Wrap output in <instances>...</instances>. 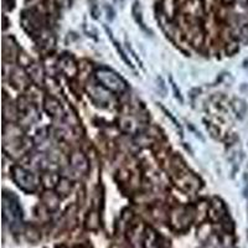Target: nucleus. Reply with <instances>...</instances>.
<instances>
[{
  "label": "nucleus",
  "mask_w": 248,
  "mask_h": 248,
  "mask_svg": "<svg viewBox=\"0 0 248 248\" xmlns=\"http://www.w3.org/2000/svg\"><path fill=\"white\" fill-rule=\"evenodd\" d=\"M161 109H163V110H164V112L167 113V116H168V117H169V118H170V119H171V121H172V123H174V124H175V127H176V128H179V130H180V133H183V129H181V127H180V124H179V123H178V122H176V119H175V118H174V117H172V116H171V113H170V112H168V110H167V109H165V108H164V107H161Z\"/></svg>",
  "instance_id": "423d86ee"
},
{
  "label": "nucleus",
  "mask_w": 248,
  "mask_h": 248,
  "mask_svg": "<svg viewBox=\"0 0 248 248\" xmlns=\"http://www.w3.org/2000/svg\"><path fill=\"white\" fill-rule=\"evenodd\" d=\"M3 212H4V220L9 225L14 227L19 226L21 223V207L17 198L13 192H5L3 196Z\"/></svg>",
  "instance_id": "f257e3e1"
},
{
  "label": "nucleus",
  "mask_w": 248,
  "mask_h": 248,
  "mask_svg": "<svg viewBox=\"0 0 248 248\" xmlns=\"http://www.w3.org/2000/svg\"><path fill=\"white\" fill-rule=\"evenodd\" d=\"M245 194L246 196L248 195V169L245 172Z\"/></svg>",
  "instance_id": "6e6552de"
},
{
  "label": "nucleus",
  "mask_w": 248,
  "mask_h": 248,
  "mask_svg": "<svg viewBox=\"0 0 248 248\" xmlns=\"http://www.w3.org/2000/svg\"><path fill=\"white\" fill-rule=\"evenodd\" d=\"M158 237L153 230L148 229L143 240V248H158Z\"/></svg>",
  "instance_id": "20e7f679"
},
{
  "label": "nucleus",
  "mask_w": 248,
  "mask_h": 248,
  "mask_svg": "<svg viewBox=\"0 0 248 248\" xmlns=\"http://www.w3.org/2000/svg\"><path fill=\"white\" fill-rule=\"evenodd\" d=\"M106 30H107V32H108V34H109V36L112 37V34H110V31H108V29H107V28H106ZM112 40H113V44H114V46H116L117 51H118V52H119V55H121L122 60H123V61L125 62V63H127V66H129L130 68H133V70H134V66L132 65V62H130V60L128 59V57H127V55H125V52H124V51L122 50V48H121V46H119V44L117 43L116 40L113 39V37H112Z\"/></svg>",
  "instance_id": "39448f33"
},
{
  "label": "nucleus",
  "mask_w": 248,
  "mask_h": 248,
  "mask_svg": "<svg viewBox=\"0 0 248 248\" xmlns=\"http://www.w3.org/2000/svg\"><path fill=\"white\" fill-rule=\"evenodd\" d=\"M171 86H172V90H174L175 97H176L178 99H180V102H183V97H181V94H180V91H178V88H176V85H175L172 81H171Z\"/></svg>",
  "instance_id": "0eeeda50"
},
{
  "label": "nucleus",
  "mask_w": 248,
  "mask_h": 248,
  "mask_svg": "<svg viewBox=\"0 0 248 248\" xmlns=\"http://www.w3.org/2000/svg\"><path fill=\"white\" fill-rule=\"evenodd\" d=\"M13 176H14L15 183L19 187L26 191H34L36 189V180L35 176L30 171L25 170L24 168L15 167L13 169Z\"/></svg>",
  "instance_id": "7ed1b4c3"
},
{
  "label": "nucleus",
  "mask_w": 248,
  "mask_h": 248,
  "mask_svg": "<svg viewBox=\"0 0 248 248\" xmlns=\"http://www.w3.org/2000/svg\"><path fill=\"white\" fill-rule=\"evenodd\" d=\"M96 77L102 86H105L112 92L122 93L127 90V83L122 77H119L116 72H113L112 70L108 68H99L96 72Z\"/></svg>",
  "instance_id": "f03ea898"
}]
</instances>
